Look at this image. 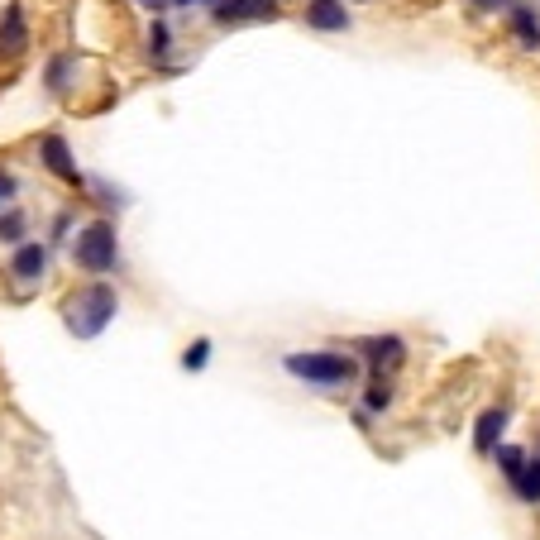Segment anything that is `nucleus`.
<instances>
[{
    "instance_id": "10",
    "label": "nucleus",
    "mask_w": 540,
    "mask_h": 540,
    "mask_svg": "<svg viewBox=\"0 0 540 540\" xmlns=\"http://www.w3.org/2000/svg\"><path fill=\"white\" fill-rule=\"evenodd\" d=\"M512 488H517L521 502H540V459H526L517 474H512Z\"/></svg>"
},
{
    "instance_id": "12",
    "label": "nucleus",
    "mask_w": 540,
    "mask_h": 540,
    "mask_svg": "<svg viewBox=\"0 0 540 540\" xmlns=\"http://www.w3.org/2000/svg\"><path fill=\"white\" fill-rule=\"evenodd\" d=\"M24 230H29V220H24L20 211H5V216H0V239H5V244H20Z\"/></svg>"
},
{
    "instance_id": "7",
    "label": "nucleus",
    "mask_w": 540,
    "mask_h": 540,
    "mask_svg": "<svg viewBox=\"0 0 540 540\" xmlns=\"http://www.w3.org/2000/svg\"><path fill=\"white\" fill-rule=\"evenodd\" d=\"M29 48V24H24V10L20 5H5L0 15V58H20Z\"/></svg>"
},
{
    "instance_id": "3",
    "label": "nucleus",
    "mask_w": 540,
    "mask_h": 540,
    "mask_svg": "<svg viewBox=\"0 0 540 540\" xmlns=\"http://www.w3.org/2000/svg\"><path fill=\"white\" fill-rule=\"evenodd\" d=\"M72 263L77 268H87V273H110L115 263H120V239H115V225L110 220H91L82 235L72 239Z\"/></svg>"
},
{
    "instance_id": "17",
    "label": "nucleus",
    "mask_w": 540,
    "mask_h": 540,
    "mask_svg": "<svg viewBox=\"0 0 540 540\" xmlns=\"http://www.w3.org/2000/svg\"><path fill=\"white\" fill-rule=\"evenodd\" d=\"M67 77H72V63L67 58H53L48 63V91H67Z\"/></svg>"
},
{
    "instance_id": "11",
    "label": "nucleus",
    "mask_w": 540,
    "mask_h": 540,
    "mask_svg": "<svg viewBox=\"0 0 540 540\" xmlns=\"http://www.w3.org/2000/svg\"><path fill=\"white\" fill-rule=\"evenodd\" d=\"M512 29H517V39H521L526 48L540 44V20L531 15V10H526V5H517V10H512Z\"/></svg>"
},
{
    "instance_id": "18",
    "label": "nucleus",
    "mask_w": 540,
    "mask_h": 540,
    "mask_svg": "<svg viewBox=\"0 0 540 540\" xmlns=\"http://www.w3.org/2000/svg\"><path fill=\"white\" fill-rule=\"evenodd\" d=\"M15 192H20V182H15L10 173H0V201H5V196H15Z\"/></svg>"
},
{
    "instance_id": "14",
    "label": "nucleus",
    "mask_w": 540,
    "mask_h": 540,
    "mask_svg": "<svg viewBox=\"0 0 540 540\" xmlns=\"http://www.w3.org/2000/svg\"><path fill=\"white\" fill-rule=\"evenodd\" d=\"M206 359H211V340H196V345L182 354V368H187V373H201V368H206Z\"/></svg>"
},
{
    "instance_id": "8",
    "label": "nucleus",
    "mask_w": 540,
    "mask_h": 540,
    "mask_svg": "<svg viewBox=\"0 0 540 540\" xmlns=\"http://www.w3.org/2000/svg\"><path fill=\"white\" fill-rule=\"evenodd\" d=\"M502 431H507V407H488L483 416H478V426H474V450L493 454L497 445H502Z\"/></svg>"
},
{
    "instance_id": "19",
    "label": "nucleus",
    "mask_w": 540,
    "mask_h": 540,
    "mask_svg": "<svg viewBox=\"0 0 540 540\" xmlns=\"http://www.w3.org/2000/svg\"><path fill=\"white\" fill-rule=\"evenodd\" d=\"M173 5H216V0H173Z\"/></svg>"
},
{
    "instance_id": "13",
    "label": "nucleus",
    "mask_w": 540,
    "mask_h": 540,
    "mask_svg": "<svg viewBox=\"0 0 540 540\" xmlns=\"http://www.w3.org/2000/svg\"><path fill=\"white\" fill-rule=\"evenodd\" d=\"M388 407H392V388L378 378V383L364 392V411H388Z\"/></svg>"
},
{
    "instance_id": "16",
    "label": "nucleus",
    "mask_w": 540,
    "mask_h": 540,
    "mask_svg": "<svg viewBox=\"0 0 540 540\" xmlns=\"http://www.w3.org/2000/svg\"><path fill=\"white\" fill-rule=\"evenodd\" d=\"M168 44H173L168 24H163V20H153V24H149V53H153V58H163V53H168Z\"/></svg>"
},
{
    "instance_id": "4",
    "label": "nucleus",
    "mask_w": 540,
    "mask_h": 540,
    "mask_svg": "<svg viewBox=\"0 0 540 540\" xmlns=\"http://www.w3.org/2000/svg\"><path fill=\"white\" fill-rule=\"evenodd\" d=\"M39 153H44V168H48V173H58L67 187H87V182H82V173H77V158H72V149H67L63 134H44Z\"/></svg>"
},
{
    "instance_id": "2",
    "label": "nucleus",
    "mask_w": 540,
    "mask_h": 540,
    "mask_svg": "<svg viewBox=\"0 0 540 540\" xmlns=\"http://www.w3.org/2000/svg\"><path fill=\"white\" fill-rule=\"evenodd\" d=\"M282 368L302 383H316V388H345L359 378V359L349 354H335V349H311V354H287Z\"/></svg>"
},
{
    "instance_id": "5",
    "label": "nucleus",
    "mask_w": 540,
    "mask_h": 540,
    "mask_svg": "<svg viewBox=\"0 0 540 540\" xmlns=\"http://www.w3.org/2000/svg\"><path fill=\"white\" fill-rule=\"evenodd\" d=\"M306 29H321V34H345V29H349L345 0H306Z\"/></svg>"
},
{
    "instance_id": "6",
    "label": "nucleus",
    "mask_w": 540,
    "mask_h": 540,
    "mask_svg": "<svg viewBox=\"0 0 540 540\" xmlns=\"http://www.w3.org/2000/svg\"><path fill=\"white\" fill-rule=\"evenodd\" d=\"M359 354H364L368 364H373V373L383 378V368H397L407 359V345H402L397 335H373V340H359Z\"/></svg>"
},
{
    "instance_id": "1",
    "label": "nucleus",
    "mask_w": 540,
    "mask_h": 540,
    "mask_svg": "<svg viewBox=\"0 0 540 540\" xmlns=\"http://www.w3.org/2000/svg\"><path fill=\"white\" fill-rule=\"evenodd\" d=\"M115 306H120L115 302V287L91 282V287H82V292H72V302L63 306V321L77 340H96V335L115 321Z\"/></svg>"
},
{
    "instance_id": "21",
    "label": "nucleus",
    "mask_w": 540,
    "mask_h": 540,
    "mask_svg": "<svg viewBox=\"0 0 540 540\" xmlns=\"http://www.w3.org/2000/svg\"><path fill=\"white\" fill-rule=\"evenodd\" d=\"M478 5H483V10H493V5H497V0H478Z\"/></svg>"
},
{
    "instance_id": "20",
    "label": "nucleus",
    "mask_w": 540,
    "mask_h": 540,
    "mask_svg": "<svg viewBox=\"0 0 540 540\" xmlns=\"http://www.w3.org/2000/svg\"><path fill=\"white\" fill-rule=\"evenodd\" d=\"M139 5H149V10H158V5H168V0H139Z\"/></svg>"
},
{
    "instance_id": "15",
    "label": "nucleus",
    "mask_w": 540,
    "mask_h": 540,
    "mask_svg": "<svg viewBox=\"0 0 540 540\" xmlns=\"http://www.w3.org/2000/svg\"><path fill=\"white\" fill-rule=\"evenodd\" d=\"M493 454H497V464H502V474H507V478H512V474L521 469V464H526V454H521L517 445H497Z\"/></svg>"
},
{
    "instance_id": "9",
    "label": "nucleus",
    "mask_w": 540,
    "mask_h": 540,
    "mask_svg": "<svg viewBox=\"0 0 540 540\" xmlns=\"http://www.w3.org/2000/svg\"><path fill=\"white\" fill-rule=\"evenodd\" d=\"M10 273H15L20 282H39L48 273V249L44 244H20L15 259H10Z\"/></svg>"
}]
</instances>
